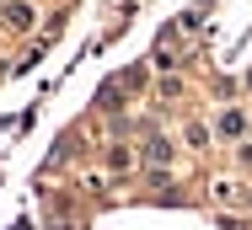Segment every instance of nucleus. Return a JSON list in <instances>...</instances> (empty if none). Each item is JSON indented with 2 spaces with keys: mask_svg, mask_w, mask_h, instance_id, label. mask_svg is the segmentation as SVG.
I'll return each mask as SVG.
<instances>
[{
  "mask_svg": "<svg viewBox=\"0 0 252 230\" xmlns=\"http://www.w3.org/2000/svg\"><path fill=\"white\" fill-rule=\"evenodd\" d=\"M5 27H16V32H22V27H32V11H27L22 0H16V5H5Z\"/></svg>",
  "mask_w": 252,
  "mask_h": 230,
  "instance_id": "obj_1",
  "label": "nucleus"
}]
</instances>
